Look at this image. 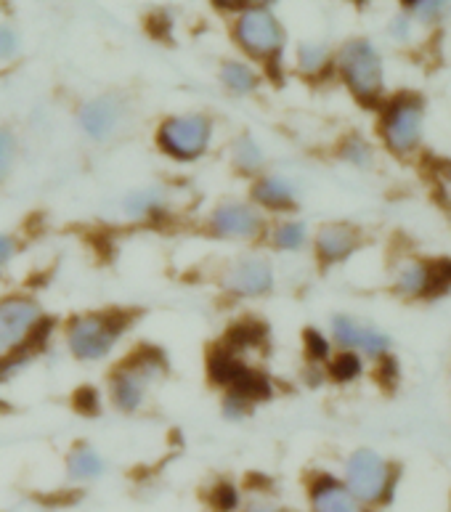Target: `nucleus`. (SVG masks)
<instances>
[{
	"mask_svg": "<svg viewBox=\"0 0 451 512\" xmlns=\"http://www.w3.org/2000/svg\"><path fill=\"white\" fill-rule=\"evenodd\" d=\"M168 369L165 353L152 345H141L123 361H117L115 369L109 372V404L115 406L117 412L138 414L149 404L154 388L168 377Z\"/></svg>",
	"mask_w": 451,
	"mask_h": 512,
	"instance_id": "nucleus-1",
	"label": "nucleus"
},
{
	"mask_svg": "<svg viewBox=\"0 0 451 512\" xmlns=\"http://www.w3.org/2000/svg\"><path fill=\"white\" fill-rule=\"evenodd\" d=\"M130 327L125 311H83L64 324V343L69 356L80 364H99L109 359Z\"/></svg>",
	"mask_w": 451,
	"mask_h": 512,
	"instance_id": "nucleus-2",
	"label": "nucleus"
},
{
	"mask_svg": "<svg viewBox=\"0 0 451 512\" xmlns=\"http://www.w3.org/2000/svg\"><path fill=\"white\" fill-rule=\"evenodd\" d=\"M215 141V120L205 112H181L168 115L154 130V144L162 157L192 165L207 157Z\"/></svg>",
	"mask_w": 451,
	"mask_h": 512,
	"instance_id": "nucleus-3",
	"label": "nucleus"
},
{
	"mask_svg": "<svg viewBox=\"0 0 451 512\" xmlns=\"http://www.w3.org/2000/svg\"><path fill=\"white\" fill-rule=\"evenodd\" d=\"M48 332V316L38 298L27 292H8L0 298V348L3 353L24 348V345H43Z\"/></svg>",
	"mask_w": 451,
	"mask_h": 512,
	"instance_id": "nucleus-4",
	"label": "nucleus"
},
{
	"mask_svg": "<svg viewBox=\"0 0 451 512\" xmlns=\"http://www.w3.org/2000/svg\"><path fill=\"white\" fill-rule=\"evenodd\" d=\"M205 229L210 237L231 242V245H253L266 237L268 218L250 199H221L207 213Z\"/></svg>",
	"mask_w": 451,
	"mask_h": 512,
	"instance_id": "nucleus-5",
	"label": "nucleus"
},
{
	"mask_svg": "<svg viewBox=\"0 0 451 512\" xmlns=\"http://www.w3.org/2000/svg\"><path fill=\"white\" fill-rule=\"evenodd\" d=\"M274 263L263 253H239L223 263L218 287L234 300H260L274 292Z\"/></svg>",
	"mask_w": 451,
	"mask_h": 512,
	"instance_id": "nucleus-6",
	"label": "nucleus"
},
{
	"mask_svg": "<svg viewBox=\"0 0 451 512\" xmlns=\"http://www.w3.org/2000/svg\"><path fill=\"white\" fill-rule=\"evenodd\" d=\"M234 40L247 56H253L255 62L274 67L276 59L282 56L284 30L268 8L247 6L234 22Z\"/></svg>",
	"mask_w": 451,
	"mask_h": 512,
	"instance_id": "nucleus-7",
	"label": "nucleus"
},
{
	"mask_svg": "<svg viewBox=\"0 0 451 512\" xmlns=\"http://www.w3.org/2000/svg\"><path fill=\"white\" fill-rule=\"evenodd\" d=\"M345 489L359 499L361 505H377L393 489V467L377 451H353L345 462Z\"/></svg>",
	"mask_w": 451,
	"mask_h": 512,
	"instance_id": "nucleus-8",
	"label": "nucleus"
},
{
	"mask_svg": "<svg viewBox=\"0 0 451 512\" xmlns=\"http://www.w3.org/2000/svg\"><path fill=\"white\" fill-rule=\"evenodd\" d=\"M340 72L359 99H375L383 88V62L367 40H351L340 51Z\"/></svg>",
	"mask_w": 451,
	"mask_h": 512,
	"instance_id": "nucleus-9",
	"label": "nucleus"
},
{
	"mask_svg": "<svg viewBox=\"0 0 451 512\" xmlns=\"http://www.w3.org/2000/svg\"><path fill=\"white\" fill-rule=\"evenodd\" d=\"M125 101L115 93L93 96L83 101L77 109V128L85 138H91L96 144H104L109 138H115L125 123Z\"/></svg>",
	"mask_w": 451,
	"mask_h": 512,
	"instance_id": "nucleus-10",
	"label": "nucleus"
},
{
	"mask_svg": "<svg viewBox=\"0 0 451 512\" xmlns=\"http://www.w3.org/2000/svg\"><path fill=\"white\" fill-rule=\"evenodd\" d=\"M383 133L390 149L396 152H409L422 133V107L420 101L414 99H398L393 101L385 112Z\"/></svg>",
	"mask_w": 451,
	"mask_h": 512,
	"instance_id": "nucleus-11",
	"label": "nucleus"
},
{
	"mask_svg": "<svg viewBox=\"0 0 451 512\" xmlns=\"http://www.w3.org/2000/svg\"><path fill=\"white\" fill-rule=\"evenodd\" d=\"M332 340L345 351H361L367 356H383L390 345L388 335H383L380 329L345 314L332 319Z\"/></svg>",
	"mask_w": 451,
	"mask_h": 512,
	"instance_id": "nucleus-12",
	"label": "nucleus"
},
{
	"mask_svg": "<svg viewBox=\"0 0 451 512\" xmlns=\"http://www.w3.org/2000/svg\"><path fill=\"white\" fill-rule=\"evenodd\" d=\"M250 202L263 213H290L298 205V184L282 173H260L250 186Z\"/></svg>",
	"mask_w": 451,
	"mask_h": 512,
	"instance_id": "nucleus-13",
	"label": "nucleus"
},
{
	"mask_svg": "<svg viewBox=\"0 0 451 512\" xmlns=\"http://www.w3.org/2000/svg\"><path fill=\"white\" fill-rule=\"evenodd\" d=\"M308 497H311V512H367V507L345 489V483L332 475H316Z\"/></svg>",
	"mask_w": 451,
	"mask_h": 512,
	"instance_id": "nucleus-14",
	"label": "nucleus"
},
{
	"mask_svg": "<svg viewBox=\"0 0 451 512\" xmlns=\"http://www.w3.org/2000/svg\"><path fill=\"white\" fill-rule=\"evenodd\" d=\"M120 207L130 221H157L170 210V194L160 184L136 186L125 194Z\"/></svg>",
	"mask_w": 451,
	"mask_h": 512,
	"instance_id": "nucleus-15",
	"label": "nucleus"
},
{
	"mask_svg": "<svg viewBox=\"0 0 451 512\" xmlns=\"http://www.w3.org/2000/svg\"><path fill=\"white\" fill-rule=\"evenodd\" d=\"M356 245H359V234L345 223H327L314 237V250L324 263H340L356 250Z\"/></svg>",
	"mask_w": 451,
	"mask_h": 512,
	"instance_id": "nucleus-16",
	"label": "nucleus"
},
{
	"mask_svg": "<svg viewBox=\"0 0 451 512\" xmlns=\"http://www.w3.org/2000/svg\"><path fill=\"white\" fill-rule=\"evenodd\" d=\"M64 465H67L69 481L75 483L99 481L101 475L107 473V459L101 457V451L96 446L85 444V441H80V444H75L67 451Z\"/></svg>",
	"mask_w": 451,
	"mask_h": 512,
	"instance_id": "nucleus-17",
	"label": "nucleus"
},
{
	"mask_svg": "<svg viewBox=\"0 0 451 512\" xmlns=\"http://www.w3.org/2000/svg\"><path fill=\"white\" fill-rule=\"evenodd\" d=\"M229 157L239 176L258 178L266 170V152H263V146H260V141L253 133H239L231 141Z\"/></svg>",
	"mask_w": 451,
	"mask_h": 512,
	"instance_id": "nucleus-18",
	"label": "nucleus"
},
{
	"mask_svg": "<svg viewBox=\"0 0 451 512\" xmlns=\"http://www.w3.org/2000/svg\"><path fill=\"white\" fill-rule=\"evenodd\" d=\"M218 77H221V85L231 93V96H253L260 85L258 72H255L250 64L237 62V59L223 62Z\"/></svg>",
	"mask_w": 451,
	"mask_h": 512,
	"instance_id": "nucleus-19",
	"label": "nucleus"
},
{
	"mask_svg": "<svg viewBox=\"0 0 451 512\" xmlns=\"http://www.w3.org/2000/svg\"><path fill=\"white\" fill-rule=\"evenodd\" d=\"M266 237L279 253H298L308 245V226L303 221L287 218V221H276L274 226H268Z\"/></svg>",
	"mask_w": 451,
	"mask_h": 512,
	"instance_id": "nucleus-20",
	"label": "nucleus"
},
{
	"mask_svg": "<svg viewBox=\"0 0 451 512\" xmlns=\"http://www.w3.org/2000/svg\"><path fill=\"white\" fill-rule=\"evenodd\" d=\"M430 282H433V271L425 263H409L396 276V287L404 295H420V292L428 290Z\"/></svg>",
	"mask_w": 451,
	"mask_h": 512,
	"instance_id": "nucleus-21",
	"label": "nucleus"
},
{
	"mask_svg": "<svg viewBox=\"0 0 451 512\" xmlns=\"http://www.w3.org/2000/svg\"><path fill=\"white\" fill-rule=\"evenodd\" d=\"M19 152H22V144H19L16 130L8 128V125H0V186L6 184L11 173H14Z\"/></svg>",
	"mask_w": 451,
	"mask_h": 512,
	"instance_id": "nucleus-22",
	"label": "nucleus"
},
{
	"mask_svg": "<svg viewBox=\"0 0 451 512\" xmlns=\"http://www.w3.org/2000/svg\"><path fill=\"white\" fill-rule=\"evenodd\" d=\"M329 62V51L322 43H303L298 48V67L306 72V75H316L322 72Z\"/></svg>",
	"mask_w": 451,
	"mask_h": 512,
	"instance_id": "nucleus-23",
	"label": "nucleus"
},
{
	"mask_svg": "<svg viewBox=\"0 0 451 512\" xmlns=\"http://www.w3.org/2000/svg\"><path fill=\"white\" fill-rule=\"evenodd\" d=\"M242 494L234 483H215L213 494H210V505L215 512H239L242 510Z\"/></svg>",
	"mask_w": 451,
	"mask_h": 512,
	"instance_id": "nucleus-24",
	"label": "nucleus"
},
{
	"mask_svg": "<svg viewBox=\"0 0 451 512\" xmlns=\"http://www.w3.org/2000/svg\"><path fill=\"white\" fill-rule=\"evenodd\" d=\"M253 398L247 396V393H239V390H226L223 393V401H221V412L226 420L231 422H239L245 420L250 409H253Z\"/></svg>",
	"mask_w": 451,
	"mask_h": 512,
	"instance_id": "nucleus-25",
	"label": "nucleus"
},
{
	"mask_svg": "<svg viewBox=\"0 0 451 512\" xmlns=\"http://www.w3.org/2000/svg\"><path fill=\"white\" fill-rule=\"evenodd\" d=\"M329 372H332V377H335V380H353V377L361 372L359 356H356L353 351L340 353V356L332 361V369H329Z\"/></svg>",
	"mask_w": 451,
	"mask_h": 512,
	"instance_id": "nucleus-26",
	"label": "nucleus"
},
{
	"mask_svg": "<svg viewBox=\"0 0 451 512\" xmlns=\"http://www.w3.org/2000/svg\"><path fill=\"white\" fill-rule=\"evenodd\" d=\"M343 157L348 162H353V165H359V168H367L369 162H372V149H369L367 141L351 138V141H345Z\"/></svg>",
	"mask_w": 451,
	"mask_h": 512,
	"instance_id": "nucleus-27",
	"label": "nucleus"
},
{
	"mask_svg": "<svg viewBox=\"0 0 451 512\" xmlns=\"http://www.w3.org/2000/svg\"><path fill=\"white\" fill-rule=\"evenodd\" d=\"M19 32L11 24H0V62H11L19 54Z\"/></svg>",
	"mask_w": 451,
	"mask_h": 512,
	"instance_id": "nucleus-28",
	"label": "nucleus"
},
{
	"mask_svg": "<svg viewBox=\"0 0 451 512\" xmlns=\"http://www.w3.org/2000/svg\"><path fill=\"white\" fill-rule=\"evenodd\" d=\"M16 255H19V239L8 231H0V271L11 266Z\"/></svg>",
	"mask_w": 451,
	"mask_h": 512,
	"instance_id": "nucleus-29",
	"label": "nucleus"
},
{
	"mask_svg": "<svg viewBox=\"0 0 451 512\" xmlns=\"http://www.w3.org/2000/svg\"><path fill=\"white\" fill-rule=\"evenodd\" d=\"M239 512H284V507L271 497H266V494H253V497L242 502Z\"/></svg>",
	"mask_w": 451,
	"mask_h": 512,
	"instance_id": "nucleus-30",
	"label": "nucleus"
},
{
	"mask_svg": "<svg viewBox=\"0 0 451 512\" xmlns=\"http://www.w3.org/2000/svg\"><path fill=\"white\" fill-rule=\"evenodd\" d=\"M451 0H417L414 6H417V14H420V19H436V16H441L446 11V6H449Z\"/></svg>",
	"mask_w": 451,
	"mask_h": 512,
	"instance_id": "nucleus-31",
	"label": "nucleus"
},
{
	"mask_svg": "<svg viewBox=\"0 0 451 512\" xmlns=\"http://www.w3.org/2000/svg\"><path fill=\"white\" fill-rule=\"evenodd\" d=\"M306 345H308V356H311V359H327L329 343L319 335V332H316V329H308L306 332Z\"/></svg>",
	"mask_w": 451,
	"mask_h": 512,
	"instance_id": "nucleus-32",
	"label": "nucleus"
},
{
	"mask_svg": "<svg viewBox=\"0 0 451 512\" xmlns=\"http://www.w3.org/2000/svg\"><path fill=\"white\" fill-rule=\"evenodd\" d=\"M406 19H398V22H393V35H398V38H406Z\"/></svg>",
	"mask_w": 451,
	"mask_h": 512,
	"instance_id": "nucleus-33",
	"label": "nucleus"
},
{
	"mask_svg": "<svg viewBox=\"0 0 451 512\" xmlns=\"http://www.w3.org/2000/svg\"><path fill=\"white\" fill-rule=\"evenodd\" d=\"M215 3H218L221 8H237V6H242L245 0H215Z\"/></svg>",
	"mask_w": 451,
	"mask_h": 512,
	"instance_id": "nucleus-34",
	"label": "nucleus"
},
{
	"mask_svg": "<svg viewBox=\"0 0 451 512\" xmlns=\"http://www.w3.org/2000/svg\"><path fill=\"white\" fill-rule=\"evenodd\" d=\"M271 3H276V0H250V6H255V8H268Z\"/></svg>",
	"mask_w": 451,
	"mask_h": 512,
	"instance_id": "nucleus-35",
	"label": "nucleus"
},
{
	"mask_svg": "<svg viewBox=\"0 0 451 512\" xmlns=\"http://www.w3.org/2000/svg\"><path fill=\"white\" fill-rule=\"evenodd\" d=\"M406 6H414V3H417V0H404Z\"/></svg>",
	"mask_w": 451,
	"mask_h": 512,
	"instance_id": "nucleus-36",
	"label": "nucleus"
},
{
	"mask_svg": "<svg viewBox=\"0 0 451 512\" xmlns=\"http://www.w3.org/2000/svg\"><path fill=\"white\" fill-rule=\"evenodd\" d=\"M449 178H451V170H449Z\"/></svg>",
	"mask_w": 451,
	"mask_h": 512,
	"instance_id": "nucleus-37",
	"label": "nucleus"
},
{
	"mask_svg": "<svg viewBox=\"0 0 451 512\" xmlns=\"http://www.w3.org/2000/svg\"><path fill=\"white\" fill-rule=\"evenodd\" d=\"M0 353H3V348H0Z\"/></svg>",
	"mask_w": 451,
	"mask_h": 512,
	"instance_id": "nucleus-38",
	"label": "nucleus"
}]
</instances>
